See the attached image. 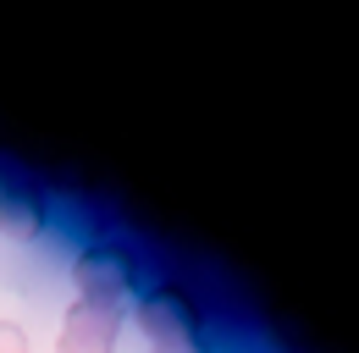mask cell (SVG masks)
I'll return each mask as SVG.
<instances>
[{"label": "cell", "mask_w": 359, "mask_h": 353, "mask_svg": "<svg viewBox=\"0 0 359 353\" xmlns=\"http://www.w3.org/2000/svg\"><path fill=\"white\" fill-rule=\"evenodd\" d=\"M138 276H144V265H138V249H128V243H89L72 260L78 298H89V304L122 309L138 293Z\"/></svg>", "instance_id": "cell-1"}, {"label": "cell", "mask_w": 359, "mask_h": 353, "mask_svg": "<svg viewBox=\"0 0 359 353\" xmlns=\"http://www.w3.org/2000/svg\"><path fill=\"white\" fill-rule=\"evenodd\" d=\"M133 320H138V331H144L149 342H166V337H194V331H205V314H199V304H194V293H188L182 282H172V276L138 293Z\"/></svg>", "instance_id": "cell-2"}, {"label": "cell", "mask_w": 359, "mask_h": 353, "mask_svg": "<svg viewBox=\"0 0 359 353\" xmlns=\"http://www.w3.org/2000/svg\"><path fill=\"white\" fill-rule=\"evenodd\" d=\"M116 337H122V309L111 304L78 298L61 320V353H116Z\"/></svg>", "instance_id": "cell-3"}, {"label": "cell", "mask_w": 359, "mask_h": 353, "mask_svg": "<svg viewBox=\"0 0 359 353\" xmlns=\"http://www.w3.org/2000/svg\"><path fill=\"white\" fill-rule=\"evenodd\" d=\"M45 226H50V205H45L39 188H28V182H0V237L34 243Z\"/></svg>", "instance_id": "cell-4"}, {"label": "cell", "mask_w": 359, "mask_h": 353, "mask_svg": "<svg viewBox=\"0 0 359 353\" xmlns=\"http://www.w3.org/2000/svg\"><path fill=\"white\" fill-rule=\"evenodd\" d=\"M0 353H28V331L17 320H0Z\"/></svg>", "instance_id": "cell-6"}, {"label": "cell", "mask_w": 359, "mask_h": 353, "mask_svg": "<svg viewBox=\"0 0 359 353\" xmlns=\"http://www.w3.org/2000/svg\"><path fill=\"white\" fill-rule=\"evenodd\" d=\"M149 353H216V348H210V337H205V331H194V337H166V342H149Z\"/></svg>", "instance_id": "cell-5"}]
</instances>
